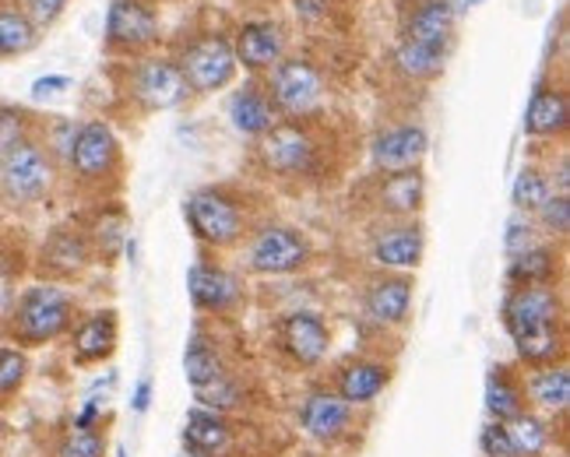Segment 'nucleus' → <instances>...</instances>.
Wrapping results in <instances>:
<instances>
[{"label": "nucleus", "instance_id": "obj_12", "mask_svg": "<svg viewBox=\"0 0 570 457\" xmlns=\"http://www.w3.org/2000/svg\"><path fill=\"white\" fill-rule=\"evenodd\" d=\"M159 39V14L148 0H114L106 11V42L117 50L138 53Z\"/></svg>", "mask_w": 570, "mask_h": 457}, {"label": "nucleus", "instance_id": "obj_18", "mask_svg": "<svg viewBox=\"0 0 570 457\" xmlns=\"http://www.w3.org/2000/svg\"><path fill=\"white\" fill-rule=\"evenodd\" d=\"M454 21H458V14H454L451 0H415L412 11L405 14L402 39L423 42V47L448 53L454 42Z\"/></svg>", "mask_w": 570, "mask_h": 457}, {"label": "nucleus", "instance_id": "obj_16", "mask_svg": "<svg viewBox=\"0 0 570 457\" xmlns=\"http://www.w3.org/2000/svg\"><path fill=\"white\" fill-rule=\"evenodd\" d=\"M299 426L317 444H335L353 429V405H345L335 390L317 387L299 405Z\"/></svg>", "mask_w": 570, "mask_h": 457}, {"label": "nucleus", "instance_id": "obj_1", "mask_svg": "<svg viewBox=\"0 0 570 457\" xmlns=\"http://www.w3.org/2000/svg\"><path fill=\"white\" fill-rule=\"evenodd\" d=\"M503 328L529 369L563 362V299L557 286H514L503 299Z\"/></svg>", "mask_w": 570, "mask_h": 457}, {"label": "nucleus", "instance_id": "obj_9", "mask_svg": "<svg viewBox=\"0 0 570 457\" xmlns=\"http://www.w3.org/2000/svg\"><path fill=\"white\" fill-rule=\"evenodd\" d=\"M130 99H135L141 110L148 113H163V110H177V106L187 102L190 89L177 68L173 57H145L130 68L127 78Z\"/></svg>", "mask_w": 570, "mask_h": 457}, {"label": "nucleus", "instance_id": "obj_10", "mask_svg": "<svg viewBox=\"0 0 570 457\" xmlns=\"http://www.w3.org/2000/svg\"><path fill=\"white\" fill-rule=\"evenodd\" d=\"M68 166L81 183H102L120 166V141L114 127L102 120H85L75 130V141L68 151Z\"/></svg>", "mask_w": 570, "mask_h": 457}, {"label": "nucleus", "instance_id": "obj_31", "mask_svg": "<svg viewBox=\"0 0 570 457\" xmlns=\"http://www.w3.org/2000/svg\"><path fill=\"white\" fill-rule=\"evenodd\" d=\"M503 429H508L518 457H546V450H550V444H553L550 423L529 408H524L521 416H514L511 423H503Z\"/></svg>", "mask_w": 570, "mask_h": 457}, {"label": "nucleus", "instance_id": "obj_45", "mask_svg": "<svg viewBox=\"0 0 570 457\" xmlns=\"http://www.w3.org/2000/svg\"><path fill=\"white\" fill-rule=\"evenodd\" d=\"M293 4H296V14L306 18V21L327 14V0H293Z\"/></svg>", "mask_w": 570, "mask_h": 457}, {"label": "nucleus", "instance_id": "obj_2", "mask_svg": "<svg viewBox=\"0 0 570 457\" xmlns=\"http://www.w3.org/2000/svg\"><path fill=\"white\" fill-rule=\"evenodd\" d=\"M184 219L194 232L197 244L226 250L236 247L247 232V211L239 205L233 193L218 190V187H202L187 193L184 201Z\"/></svg>", "mask_w": 570, "mask_h": 457}, {"label": "nucleus", "instance_id": "obj_48", "mask_svg": "<svg viewBox=\"0 0 570 457\" xmlns=\"http://www.w3.org/2000/svg\"><path fill=\"white\" fill-rule=\"evenodd\" d=\"M180 457H208V454H194V450H184Z\"/></svg>", "mask_w": 570, "mask_h": 457}, {"label": "nucleus", "instance_id": "obj_15", "mask_svg": "<svg viewBox=\"0 0 570 457\" xmlns=\"http://www.w3.org/2000/svg\"><path fill=\"white\" fill-rule=\"evenodd\" d=\"M236 63H244L250 74H268L285 57V29L272 18H250L233 36Z\"/></svg>", "mask_w": 570, "mask_h": 457}, {"label": "nucleus", "instance_id": "obj_50", "mask_svg": "<svg viewBox=\"0 0 570 457\" xmlns=\"http://www.w3.org/2000/svg\"><path fill=\"white\" fill-rule=\"evenodd\" d=\"M0 440H4V426H0Z\"/></svg>", "mask_w": 570, "mask_h": 457}, {"label": "nucleus", "instance_id": "obj_36", "mask_svg": "<svg viewBox=\"0 0 570 457\" xmlns=\"http://www.w3.org/2000/svg\"><path fill=\"white\" fill-rule=\"evenodd\" d=\"M57 457H106V437L99 429L71 426L57 444Z\"/></svg>", "mask_w": 570, "mask_h": 457}, {"label": "nucleus", "instance_id": "obj_13", "mask_svg": "<svg viewBox=\"0 0 570 457\" xmlns=\"http://www.w3.org/2000/svg\"><path fill=\"white\" fill-rule=\"evenodd\" d=\"M430 151V135L423 123H394L370 141V159L377 172H405L420 169Z\"/></svg>", "mask_w": 570, "mask_h": 457}, {"label": "nucleus", "instance_id": "obj_24", "mask_svg": "<svg viewBox=\"0 0 570 457\" xmlns=\"http://www.w3.org/2000/svg\"><path fill=\"white\" fill-rule=\"evenodd\" d=\"M229 444H233V426L226 423V416L208 411L202 405L187 411V423H184V447L187 450L218 457V454L229 450Z\"/></svg>", "mask_w": 570, "mask_h": 457}, {"label": "nucleus", "instance_id": "obj_30", "mask_svg": "<svg viewBox=\"0 0 570 457\" xmlns=\"http://www.w3.org/2000/svg\"><path fill=\"white\" fill-rule=\"evenodd\" d=\"M487 411H490V423H511L514 416L524 411V390L521 384L511 377V369L497 366L490 380H487Z\"/></svg>", "mask_w": 570, "mask_h": 457}, {"label": "nucleus", "instance_id": "obj_25", "mask_svg": "<svg viewBox=\"0 0 570 457\" xmlns=\"http://www.w3.org/2000/svg\"><path fill=\"white\" fill-rule=\"evenodd\" d=\"M117 314L114 310H99L92 317H85L75 331V359L78 362H102L114 356L117 348Z\"/></svg>", "mask_w": 570, "mask_h": 457}, {"label": "nucleus", "instance_id": "obj_47", "mask_svg": "<svg viewBox=\"0 0 570 457\" xmlns=\"http://www.w3.org/2000/svg\"><path fill=\"white\" fill-rule=\"evenodd\" d=\"M96 423H99V405H96V401H89V405H85V408L78 411V419H75L71 426H81V429H99Z\"/></svg>", "mask_w": 570, "mask_h": 457}, {"label": "nucleus", "instance_id": "obj_17", "mask_svg": "<svg viewBox=\"0 0 570 457\" xmlns=\"http://www.w3.org/2000/svg\"><path fill=\"white\" fill-rule=\"evenodd\" d=\"M412 310V278L381 275L363 292V314L377 328H402Z\"/></svg>", "mask_w": 570, "mask_h": 457}, {"label": "nucleus", "instance_id": "obj_28", "mask_svg": "<svg viewBox=\"0 0 570 457\" xmlns=\"http://www.w3.org/2000/svg\"><path fill=\"white\" fill-rule=\"evenodd\" d=\"M560 271V250L550 244H535L524 254L511 257L508 265V281L514 286H553Z\"/></svg>", "mask_w": 570, "mask_h": 457}, {"label": "nucleus", "instance_id": "obj_3", "mask_svg": "<svg viewBox=\"0 0 570 457\" xmlns=\"http://www.w3.org/2000/svg\"><path fill=\"white\" fill-rule=\"evenodd\" d=\"M265 92L278 117L306 120L321 110L324 102V74L306 57H282L265 74Z\"/></svg>", "mask_w": 570, "mask_h": 457}, {"label": "nucleus", "instance_id": "obj_35", "mask_svg": "<svg viewBox=\"0 0 570 457\" xmlns=\"http://www.w3.org/2000/svg\"><path fill=\"white\" fill-rule=\"evenodd\" d=\"M194 395H197V405L208 408V411H218V416H226V411L244 405V387H239L229 374L205 384V387H197Z\"/></svg>", "mask_w": 570, "mask_h": 457}, {"label": "nucleus", "instance_id": "obj_43", "mask_svg": "<svg viewBox=\"0 0 570 457\" xmlns=\"http://www.w3.org/2000/svg\"><path fill=\"white\" fill-rule=\"evenodd\" d=\"M63 8H68V0H29V18H32V26L36 29H47L53 26V21L63 14Z\"/></svg>", "mask_w": 570, "mask_h": 457}, {"label": "nucleus", "instance_id": "obj_29", "mask_svg": "<svg viewBox=\"0 0 570 457\" xmlns=\"http://www.w3.org/2000/svg\"><path fill=\"white\" fill-rule=\"evenodd\" d=\"M444 50H433L423 47V42H412V39H399L391 50V71L405 78V81H430L444 71Z\"/></svg>", "mask_w": 570, "mask_h": 457}, {"label": "nucleus", "instance_id": "obj_6", "mask_svg": "<svg viewBox=\"0 0 570 457\" xmlns=\"http://www.w3.org/2000/svg\"><path fill=\"white\" fill-rule=\"evenodd\" d=\"M75 324V302L57 286H32L18 299L14 310V335L21 341H53Z\"/></svg>", "mask_w": 570, "mask_h": 457}, {"label": "nucleus", "instance_id": "obj_44", "mask_svg": "<svg viewBox=\"0 0 570 457\" xmlns=\"http://www.w3.org/2000/svg\"><path fill=\"white\" fill-rule=\"evenodd\" d=\"M63 89H71V78L68 74H50V78H36L32 81V96L42 99V96H57Z\"/></svg>", "mask_w": 570, "mask_h": 457}, {"label": "nucleus", "instance_id": "obj_4", "mask_svg": "<svg viewBox=\"0 0 570 457\" xmlns=\"http://www.w3.org/2000/svg\"><path fill=\"white\" fill-rule=\"evenodd\" d=\"M257 159L282 180H303L317 169L321 148L311 127L299 120H278L268 135L257 138Z\"/></svg>", "mask_w": 570, "mask_h": 457}, {"label": "nucleus", "instance_id": "obj_5", "mask_svg": "<svg viewBox=\"0 0 570 457\" xmlns=\"http://www.w3.org/2000/svg\"><path fill=\"white\" fill-rule=\"evenodd\" d=\"M177 68L187 81L190 96H212V92H223L226 85H233L239 63L233 53V42L218 32H208L187 42L177 57Z\"/></svg>", "mask_w": 570, "mask_h": 457}, {"label": "nucleus", "instance_id": "obj_38", "mask_svg": "<svg viewBox=\"0 0 570 457\" xmlns=\"http://www.w3.org/2000/svg\"><path fill=\"white\" fill-rule=\"evenodd\" d=\"M26 374H29V359L18 348H0V395H11L26 380Z\"/></svg>", "mask_w": 570, "mask_h": 457}, {"label": "nucleus", "instance_id": "obj_21", "mask_svg": "<svg viewBox=\"0 0 570 457\" xmlns=\"http://www.w3.org/2000/svg\"><path fill=\"white\" fill-rule=\"evenodd\" d=\"M226 113H229L233 130H236V135H244V138H261L278 123V113H275V106H272V99H268L265 85H261V81H247L244 89H236L229 96Z\"/></svg>", "mask_w": 570, "mask_h": 457}, {"label": "nucleus", "instance_id": "obj_8", "mask_svg": "<svg viewBox=\"0 0 570 457\" xmlns=\"http://www.w3.org/2000/svg\"><path fill=\"white\" fill-rule=\"evenodd\" d=\"M306 260H311V244L306 236L293 226H261L247 239V268L254 275L278 278V275H296Z\"/></svg>", "mask_w": 570, "mask_h": 457}, {"label": "nucleus", "instance_id": "obj_37", "mask_svg": "<svg viewBox=\"0 0 570 457\" xmlns=\"http://www.w3.org/2000/svg\"><path fill=\"white\" fill-rule=\"evenodd\" d=\"M532 222H539L546 232L550 236H557V239H567V232H570V198L567 193H550V201H546L535 215H532Z\"/></svg>", "mask_w": 570, "mask_h": 457}, {"label": "nucleus", "instance_id": "obj_7", "mask_svg": "<svg viewBox=\"0 0 570 457\" xmlns=\"http://www.w3.org/2000/svg\"><path fill=\"white\" fill-rule=\"evenodd\" d=\"M0 187L11 201L32 205L42 201L53 187V159L50 151L36 141H18L0 156Z\"/></svg>", "mask_w": 570, "mask_h": 457}, {"label": "nucleus", "instance_id": "obj_19", "mask_svg": "<svg viewBox=\"0 0 570 457\" xmlns=\"http://www.w3.org/2000/svg\"><path fill=\"white\" fill-rule=\"evenodd\" d=\"M187 292L194 307L205 314H229L244 296L239 278L218 265H194L187 271Z\"/></svg>", "mask_w": 570, "mask_h": 457}, {"label": "nucleus", "instance_id": "obj_32", "mask_svg": "<svg viewBox=\"0 0 570 457\" xmlns=\"http://www.w3.org/2000/svg\"><path fill=\"white\" fill-rule=\"evenodd\" d=\"M89 254H92V247L81 232L60 229V232H53L47 250H42V260H47V268H53L60 275H75L89 265Z\"/></svg>", "mask_w": 570, "mask_h": 457}, {"label": "nucleus", "instance_id": "obj_46", "mask_svg": "<svg viewBox=\"0 0 570 457\" xmlns=\"http://www.w3.org/2000/svg\"><path fill=\"white\" fill-rule=\"evenodd\" d=\"M148 405H151V380L141 377L138 387H135V395H130V408H135L138 416H141V411H148Z\"/></svg>", "mask_w": 570, "mask_h": 457}, {"label": "nucleus", "instance_id": "obj_22", "mask_svg": "<svg viewBox=\"0 0 570 457\" xmlns=\"http://www.w3.org/2000/svg\"><path fill=\"white\" fill-rule=\"evenodd\" d=\"M426 201V180L420 169H405V172H387L377 183V211L387 219H415Z\"/></svg>", "mask_w": 570, "mask_h": 457}, {"label": "nucleus", "instance_id": "obj_27", "mask_svg": "<svg viewBox=\"0 0 570 457\" xmlns=\"http://www.w3.org/2000/svg\"><path fill=\"white\" fill-rule=\"evenodd\" d=\"M184 374H187V384L194 390L229 374L226 359H223V352H218V345H215V338L208 331H202V328H197L187 338V348H184Z\"/></svg>", "mask_w": 570, "mask_h": 457}, {"label": "nucleus", "instance_id": "obj_26", "mask_svg": "<svg viewBox=\"0 0 570 457\" xmlns=\"http://www.w3.org/2000/svg\"><path fill=\"white\" fill-rule=\"evenodd\" d=\"M521 390L535 408L550 411V416H563L567 405H570V369L563 362L539 366V369H532L529 384H524Z\"/></svg>", "mask_w": 570, "mask_h": 457}, {"label": "nucleus", "instance_id": "obj_41", "mask_svg": "<svg viewBox=\"0 0 570 457\" xmlns=\"http://www.w3.org/2000/svg\"><path fill=\"white\" fill-rule=\"evenodd\" d=\"M96 244L106 257H114L120 250V244H124V215L120 211L102 215L99 226H96Z\"/></svg>", "mask_w": 570, "mask_h": 457}, {"label": "nucleus", "instance_id": "obj_11", "mask_svg": "<svg viewBox=\"0 0 570 457\" xmlns=\"http://www.w3.org/2000/svg\"><path fill=\"white\" fill-rule=\"evenodd\" d=\"M426 250L423 226L415 219H391L374 236H370V260L387 275L415 271Z\"/></svg>", "mask_w": 570, "mask_h": 457}, {"label": "nucleus", "instance_id": "obj_20", "mask_svg": "<svg viewBox=\"0 0 570 457\" xmlns=\"http://www.w3.org/2000/svg\"><path fill=\"white\" fill-rule=\"evenodd\" d=\"M391 384V366L381 362V359H348L338 366L335 374V395L353 405V408H366L374 405L384 387Z\"/></svg>", "mask_w": 570, "mask_h": 457}, {"label": "nucleus", "instance_id": "obj_42", "mask_svg": "<svg viewBox=\"0 0 570 457\" xmlns=\"http://www.w3.org/2000/svg\"><path fill=\"white\" fill-rule=\"evenodd\" d=\"M479 454L482 457H518L508 429H503L500 423H490L487 429L479 433Z\"/></svg>", "mask_w": 570, "mask_h": 457}, {"label": "nucleus", "instance_id": "obj_14", "mask_svg": "<svg viewBox=\"0 0 570 457\" xmlns=\"http://www.w3.org/2000/svg\"><path fill=\"white\" fill-rule=\"evenodd\" d=\"M278 345L282 352L289 356L296 366H321L327 348H332V331L321 314L314 310H296V314H285L278 324Z\"/></svg>", "mask_w": 570, "mask_h": 457}, {"label": "nucleus", "instance_id": "obj_40", "mask_svg": "<svg viewBox=\"0 0 570 457\" xmlns=\"http://www.w3.org/2000/svg\"><path fill=\"white\" fill-rule=\"evenodd\" d=\"M18 141H26V113L18 106L0 102V156L8 148H14Z\"/></svg>", "mask_w": 570, "mask_h": 457}, {"label": "nucleus", "instance_id": "obj_33", "mask_svg": "<svg viewBox=\"0 0 570 457\" xmlns=\"http://www.w3.org/2000/svg\"><path fill=\"white\" fill-rule=\"evenodd\" d=\"M39 42L32 18L18 8H0V57H21Z\"/></svg>", "mask_w": 570, "mask_h": 457}, {"label": "nucleus", "instance_id": "obj_34", "mask_svg": "<svg viewBox=\"0 0 570 457\" xmlns=\"http://www.w3.org/2000/svg\"><path fill=\"white\" fill-rule=\"evenodd\" d=\"M553 193V180L546 177V172L539 166H521V172L514 177V187H511V201L518 208V215H532L550 201Z\"/></svg>", "mask_w": 570, "mask_h": 457}, {"label": "nucleus", "instance_id": "obj_49", "mask_svg": "<svg viewBox=\"0 0 570 457\" xmlns=\"http://www.w3.org/2000/svg\"><path fill=\"white\" fill-rule=\"evenodd\" d=\"M482 4V0H465V8H479Z\"/></svg>", "mask_w": 570, "mask_h": 457}, {"label": "nucleus", "instance_id": "obj_39", "mask_svg": "<svg viewBox=\"0 0 570 457\" xmlns=\"http://www.w3.org/2000/svg\"><path fill=\"white\" fill-rule=\"evenodd\" d=\"M539 244L535 236V222L529 219V215H514V219L508 222V236H503V247H508V257H518L524 254L529 247Z\"/></svg>", "mask_w": 570, "mask_h": 457}, {"label": "nucleus", "instance_id": "obj_23", "mask_svg": "<svg viewBox=\"0 0 570 457\" xmlns=\"http://www.w3.org/2000/svg\"><path fill=\"white\" fill-rule=\"evenodd\" d=\"M570 123V106L560 85H539L524 110V135L529 138H560Z\"/></svg>", "mask_w": 570, "mask_h": 457}]
</instances>
